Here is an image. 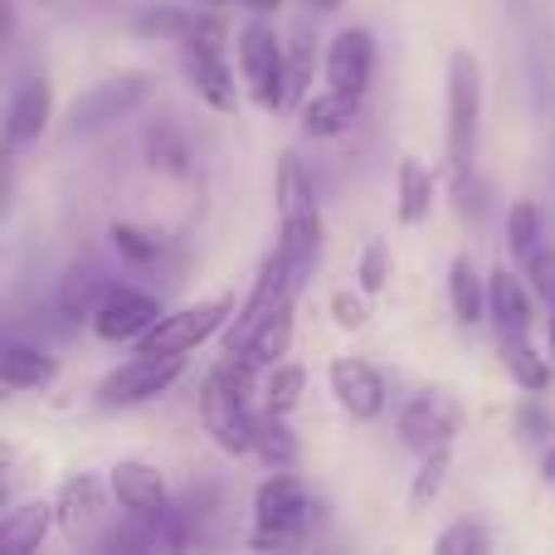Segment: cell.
Here are the masks:
<instances>
[{
	"mask_svg": "<svg viewBox=\"0 0 555 555\" xmlns=\"http://www.w3.org/2000/svg\"><path fill=\"white\" fill-rule=\"evenodd\" d=\"M249 395H254V365L234 361V356L205 380V390H201L205 429H210L215 439H220V449H230V453H254V424H259V414L249 410Z\"/></svg>",
	"mask_w": 555,
	"mask_h": 555,
	"instance_id": "cell-1",
	"label": "cell"
},
{
	"mask_svg": "<svg viewBox=\"0 0 555 555\" xmlns=\"http://www.w3.org/2000/svg\"><path fill=\"white\" fill-rule=\"evenodd\" d=\"M478 122H482V64L459 49L449 59V166L473 171L478 166Z\"/></svg>",
	"mask_w": 555,
	"mask_h": 555,
	"instance_id": "cell-2",
	"label": "cell"
},
{
	"mask_svg": "<svg viewBox=\"0 0 555 555\" xmlns=\"http://www.w3.org/2000/svg\"><path fill=\"white\" fill-rule=\"evenodd\" d=\"M240 68H244V83H249L254 103L259 107H283L293 98L287 88V64H283V44L263 20L240 29Z\"/></svg>",
	"mask_w": 555,
	"mask_h": 555,
	"instance_id": "cell-3",
	"label": "cell"
},
{
	"mask_svg": "<svg viewBox=\"0 0 555 555\" xmlns=\"http://www.w3.org/2000/svg\"><path fill=\"white\" fill-rule=\"evenodd\" d=\"M224 317H230V302H224V297L181 307V312L162 317L152 332L137 336V356H185V351H195L201 341H210V336L224 326Z\"/></svg>",
	"mask_w": 555,
	"mask_h": 555,
	"instance_id": "cell-4",
	"label": "cell"
},
{
	"mask_svg": "<svg viewBox=\"0 0 555 555\" xmlns=\"http://www.w3.org/2000/svg\"><path fill=\"white\" fill-rule=\"evenodd\" d=\"M459 420H463V410L449 390H420L400 410V443L410 453H420V459L443 453L453 443V434H459Z\"/></svg>",
	"mask_w": 555,
	"mask_h": 555,
	"instance_id": "cell-5",
	"label": "cell"
},
{
	"mask_svg": "<svg viewBox=\"0 0 555 555\" xmlns=\"http://www.w3.org/2000/svg\"><path fill=\"white\" fill-rule=\"evenodd\" d=\"M146 98V74H113L103 83L83 88L78 103L68 107V132L74 137H88V132H103L113 127L117 117H127L137 103Z\"/></svg>",
	"mask_w": 555,
	"mask_h": 555,
	"instance_id": "cell-6",
	"label": "cell"
},
{
	"mask_svg": "<svg viewBox=\"0 0 555 555\" xmlns=\"http://www.w3.org/2000/svg\"><path fill=\"white\" fill-rule=\"evenodd\" d=\"M176 375H181V356H137V361L117 365L113 375H103V385H98V404L122 410V404L156 400Z\"/></svg>",
	"mask_w": 555,
	"mask_h": 555,
	"instance_id": "cell-7",
	"label": "cell"
},
{
	"mask_svg": "<svg viewBox=\"0 0 555 555\" xmlns=\"http://www.w3.org/2000/svg\"><path fill=\"white\" fill-rule=\"evenodd\" d=\"M326 380H332L336 404H341L351 420H375V414L385 410V380L371 361H361V356H336Z\"/></svg>",
	"mask_w": 555,
	"mask_h": 555,
	"instance_id": "cell-8",
	"label": "cell"
},
{
	"mask_svg": "<svg viewBox=\"0 0 555 555\" xmlns=\"http://www.w3.org/2000/svg\"><path fill=\"white\" fill-rule=\"evenodd\" d=\"M156 322H162L156 297L137 293V287H107L103 307H98V317H93V332L103 336V341H137V336L152 332Z\"/></svg>",
	"mask_w": 555,
	"mask_h": 555,
	"instance_id": "cell-9",
	"label": "cell"
},
{
	"mask_svg": "<svg viewBox=\"0 0 555 555\" xmlns=\"http://www.w3.org/2000/svg\"><path fill=\"white\" fill-rule=\"evenodd\" d=\"M107 488H113L117 507L127 517H166V478L142 459H122L107 473Z\"/></svg>",
	"mask_w": 555,
	"mask_h": 555,
	"instance_id": "cell-10",
	"label": "cell"
},
{
	"mask_svg": "<svg viewBox=\"0 0 555 555\" xmlns=\"http://www.w3.org/2000/svg\"><path fill=\"white\" fill-rule=\"evenodd\" d=\"M307 488L302 478H293L287 468H273L269 478H263V488L254 492V517H259V527H297L307 531Z\"/></svg>",
	"mask_w": 555,
	"mask_h": 555,
	"instance_id": "cell-11",
	"label": "cell"
},
{
	"mask_svg": "<svg viewBox=\"0 0 555 555\" xmlns=\"http://www.w3.org/2000/svg\"><path fill=\"white\" fill-rule=\"evenodd\" d=\"M371 68H375V39L365 29H341L326 49V83L341 88V93H365L371 83Z\"/></svg>",
	"mask_w": 555,
	"mask_h": 555,
	"instance_id": "cell-12",
	"label": "cell"
},
{
	"mask_svg": "<svg viewBox=\"0 0 555 555\" xmlns=\"http://www.w3.org/2000/svg\"><path fill=\"white\" fill-rule=\"evenodd\" d=\"M49 113H54V88H49V78L20 83L15 98H10V107H5V142L29 146L49 127Z\"/></svg>",
	"mask_w": 555,
	"mask_h": 555,
	"instance_id": "cell-13",
	"label": "cell"
},
{
	"mask_svg": "<svg viewBox=\"0 0 555 555\" xmlns=\"http://www.w3.org/2000/svg\"><path fill=\"white\" fill-rule=\"evenodd\" d=\"M185 64H191L195 93L215 107V113H234V74L224 64V49H185Z\"/></svg>",
	"mask_w": 555,
	"mask_h": 555,
	"instance_id": "cell-14",
	"label": "cell"
},
{
	"mask_svg": "<svg viewBox=\"0 0 555 555\" xmlns=\"http://www.w3.org/2000/svg\"><path fill=\"white\" fill-rule=\"evenodd\" d=\"M287 341H293V302H283L273 317H263V326L244 341V351L234 356V361L254 365V371H269L273 361H283L287 356Z\"/></svg>",
	"mask_w": 555,
	"mask_h": 555,
	"instance_id": "cell-15",
	"label": "cell"
},
{
	"mask_svg": "<svg viewBox=\"0 0 555 555\" xmlns=\"http://www.w3.org/2000/svg\"><path fill=\"white\" fill-rule=\"evenodd\" d=\"M488 312H492V322L502 326V336H512V332H527V326H531V302H527V287H521L517 278L507 273V263H502V269L488 278Z\"/></svg>",
	"mask_w": 555,
	"mask_h": 555,
	"instance_id": "cell-16",
	"label": "cell"
},
{
	"mask_svg": "<svg viewBox=\"0 0 555 555\" xmlns=\"http://www.w3.org/2000/svg\"><path fill=\"white\" fill-rule=\"evenodd\" d=\"M356 122V93H341V88H326V93L307 98L302 103V132L307 137H341L346 127Z\"/></svg>",
	"mask_w": 555,
	"mask_h": 555,
	"instance_id": "cell-17",
	"label": "cell"
},
{
	"mask_svg": "<svg viewBox=\"0 0 555 555\" xmlns=\"http://www.w3.org/2000/svg\"><path fill=\"white\" fill-rule=\"evenodd\" d=\"M59 521H64L68 531H88L98 517H103V482L93 478V473H78V478L64 482V492H59Z\"/></svg>",
	"mask_w": 555,
	"mask_h": 555,
	"instance_id": "cell-18",
	"label": "cell"
},
{
	"mask_svg": "<svg viewBox=\"0 0 555 555\" xmlns=\"http://www.w3.org/2000/svg\"><path fill=\"white\" fill-rule=\"evenodd\" d=\"M107 278L93 273V269H68L64 283H59V312L68 317V322H93L98 307H103L107 297Z\"/></svg>",
	"mask_w": 555,
	"mask_h": 555,
	"instance_id": "cell-19",
	"label": "cell"
},
{
	"mask_svg": "<svg viewBox=\"0 0 555 555\" xmlns=\"http://www.w3.org/2000/svg\"><path fill=\"white\" fill-rule=\"evenodd\" d=\"M0 380H5V390H39V385L54 380V361L39 346L10 341L5 356H0Z\"/></svg>",
	"mask_w": 555,
	"mask_h": 555,
	"instance_id": "cell-20",
	"label": "cell"
},
{
	"mask_svg": "<svg viewBox=\"0 0 555 555\" xmlns=\"http://www.w3.org/2000/svg\"><path fill=\"white\" fill-rule=\"evenodd\" d=\"M54 517L59 512L49 507V502H20V507H10L5 527H0V541H5L10 551H39V541L49 537Z\"/></svg>",
	"mask_w": 555,
	"mask_h": 555,
	"instance_id": "cell-21",
	"label": "cell"
},
{
	"mask_svg": "<svg viewBox=\"0 0 555 555\" xmlns=\"http://www.w3.org/2000/svg\"><path fill=\"white\" fill-rule=\"evenodd\" d=\"M502 365H507V375L521 385L527 395H541L551 385V365L541 361V351L527 341V332H512L502 336Z\"/></svg>",
	"mask_w": 555,
	"mask_h": 555,
	"instance_id": "cell-22",
	"label": "cell"
},
{
	"mask_svg": "<svg viewBox=\"0 0 555 555\" xmlns=\"http://www.w3.org/2000/svg\"><path fill=\"white\" fill-rule=\"evenodd\" d=\"M449 302L463 326H478L482 312H488V283H478V269L468 259L449 263Z\"/></svg>",
	"mask_w": 555,
	"mask_h": 555,
	"instance_id": "cell-23",
	"label": "cell"
},
{
	"mask_svg": "<svg viewBox=\"0 0 555 555\" xmlns=\"http://www.w3.org/2000/svg\"><path fill=\"white\" fill-rule=\"evenodd\" d=\"M273 201H278V220H293V215L317 210V201H312V181H307L302 162H297L293 152L278 156V185H273Z\"/></svg>",
	"mask_w": 555,
	"mask_h": 555,
	"instance_id": "cell-24",
	"label": "cell"
},
{
	"mask_svg": "<svg viewBox=\"0 0 555 555\" xmlns=\"http://www.w3.org/2000/svg\"><path fill=\"white\" fill-rule=\"evenodd\" d=\"M429 205H434V176L420 156H404L400 162V220L404 224H420L429 220Z\"/></svg>",
	"mask_w": 555,
	"mask_h": 555,
	"instance_id": "cell-25",
	"label": "cell"
},
{
	"mask_svg": "<svg viewBox=\"0 0 555 555\" xmlns=\"http://www.w3.org/2000/svg\"><path fill=\"white\" fill-rule=\"evenodd\" d=\"M254 453H259L269 468H293L297 463V439L283 424V414H273V410L259 414V424H254Z\"/></svg>",
	"mask_w": 555,
	"mask_h": 555,
	"instance_id": "cell-26",
	"label": "cell"
},
{
	"mask_svg": "<svg viewBox=\"0 0 555 555\" xmlns=\"http://www.w3.org/2000/svg\"><path fill=\"white\" fill-rule=\"evenodd\" d=\"M191 25H195V15L181 5H146V10H137V20H132V29L142 39H185Z\"/></svg>",
	"mask_w": 555,
	"mask_h": 555,
	"instance_id": "cell-27",
	"label": "cell"
},
{
	"mask_svg": "<svg viewBox=\"0 0 555 555\" xmlns=\"http://www.w3.org/2000/svg\"><path fill=\"white\" fill-rule=\"evenodd\" d=\"M537 244H541V210L531 201H517L507 215V249L517 254V259H527Z\"/></svg>",
	"mask_w": 555,
	"mask_h": 555,
	"instance_id": "cell-28",
	"label": "cell"
},
{
	"mask_svg": "<svg viewBox=\"0 0 555 555\" xmlns=\"http://www.w3.org/2000/svg\"><path fill=\"white\" fill-rule=\"evenodd\" d=\"M302 385H307V375L297 371V365H273L269 385H263V410L287 414L297 400H302Z\"/></svg>",
	"mask_w": 555,
	"mask_h": 555,
	"instance_id": "cell-29",
	"label": "cell"
},
{
	"mask_svg": "<svg viewBox=\"0 0 555 555\" xmlns=\"http://www.w3.org/2000/svg\"><path fill=\"white\" fill-rule=\"evenodd\" d=\"M434 551L439 555H482V551H492V531L478 527V521H453V527L434 541Z\"/></svg>",
	"mask_w": 555,
	"mask_h": 555,
	"instance_id": "cell-30",
	"label": "cell"
},
{
	"mask_svg": "<svg viewBox=\"0 0 555 555\" xmlns=\"http://www.w3.org/2000/svg\"><path fill=\"white\" fill-rule=\"evenodd\" d=\"M107 240H113V249L122 254V259H132V263H156V259H162V244H156L152 234L132 230V224H113V230H107Z\"/></svg>",
	"mask_w": 555,
	"mask_h": 555,
	"instance_id": "cell-31",
	"label": "cell"
},
{
	"mask_svg": "<svg viewBox=\"0 0 555 555\" xmlns=\"http://www.w3.org/2000/svg\"><path fill=\"white\" fill-rule=\"evenodd\" d=\"M385 283H390V249L375 240V244H365V254H361V293L375 297V293H385Z\"/></svg>",
	"mask_w": 555,
	"mask_h": 555,
	"instance_id": "cell-32",
	"label": "cell"
},
{
	"mask_svg": "<svg viewBox=\"0 0 555 555\" xmlns=\"http://www.w3.org/2000/svg\"><path fill=\"white\" fill-rule=\"evenodd\" d=\"M443 473H449V449H443V453H429V459H424L420 478H414V492H410V502H414V507H429V502L439 498V488H443Z\"/></svg>",
	"mask_w": 555,
	"mask_h": 555,
	"instance_id": "cell-33",
	"label": "cell"
},
{
	"mask_svg": "<svg viewBox=\"0 0 555 555\" xmlns=\"http://www.w3.org/2000/svg\"><path fill=\"white\" fill-rule=\"evenodd\" d=\"M527 283L537 287V297L555 307V249H531L527 254Z\"/></svg>",
	"mask_w": 555,
	"mask_h": 555,
	"instance_id": "cell-34",
	"label": "cell"
},
{
	"mask_svg": "<svg viewBox=\"0 0 555 555\" xmlns=\"http://www.w3.org/2000/svg\"><path fill=\"white\" fill-rule=\"evenodd\" d=\"M551 424H555V414H551L541 400H527V404H521V414H517V429H521V439H546V434H551Z\"/></svg>",
	"mask_w": 555,
	"mask_h": 555,
	"instance_id": "cell-35",
	"label": "cell"
},
{
	"mask_svg": "<svg viewBox=\"0 0 555 555\" xmlns=\"http://www.w3.org/2000/svg\"><path fill=\"white\" fill-rule=\"evenodd\" d=\"M302 537L307 531H297V527H259L249 546L254 551H293V546H302Z\"/></svg>",
	"mask_w": 555,
	"mask_h": 555,
	"instance_id": "cell-36",
	"label": "cell"
},
{
	"mask_svg": "<svg viewBox=\"0 0 555 555\" xmlns=\"http://www.w3.org/2000/svg\"><path fill=\"white\" fill-rule=\"evenodd\" d=\"M332 312H336V322H341V326H365V302H361V297H351V293H336L332 297Z\"/></svg>",
	"mask_w": 555,
	"mask_h": 555,
	"instance_id": "cell-37",
	"label": "cell"
},
{
	"mask_svg": "<svg viewBox=\"0 0 555 555\" xmlns=\"http://www.w3.org/2000/svg\"><path fill=\"white\" fill-rule=\"evenodd\" d=\"M541 473H546V482H555V443H551V453H546V463H541Z\"/></svg>",
	"mask_w": 555,
	"mask_h": 555,
	"instance_id": "cell-38",
	"label": "cell"
},
{
	"mask_svg": "<svg viewBox=\"0 0 555 555\" xmlns=\"http://www.w3.org/2000/svg\"><path fill=\"white\" fill-rule=\"evenodd\" d=\"M249 5L259 10V15H269V10H278V5H283V0H249Z\"/></svg>",
	"mask_w": 555,
	"mask_h": 555,
	"instance_id": "cell-39",
	"label": "cell"
},
{
	"mask_svg": "<svg viewBox=\"0 0 555 555\" xmlns=\"http://www.w3.org/2000/svg\"><path fill=\"white\" fill-rule=\"evenodd\" d=\"M551 361H555V317H551Z\"/></svg>",
	"mask_w": 555,
	"mask_h": 555,
	"instance_id": "cell-40",
	"label": "cell"
},
{
	"mask_svg": "<svg viewBox=\"0 0 555 555\" xmlns=\"http://www.w3.org/2000/svg\"><path fill=\"white\" fill-rule=\"evenodd\" d=\"M317 5H326V10H332V5H341V0H317Z\"/></svg>",
	"mask_w": 555,
	"mask_h": 555,
	"instance_id": "cell-41",
	"label": "cell"
},
{
	"mask_svg": "<svg viewBox=\"0 0 555 555\" xmlns=\"http://www.w3.org/2000/svg\"><path fill=\"white\" fill-rule=\"evenodd\" d=\"M210 5H230V0H210Z\"/></svg>",
	"mask_w": 555,
	"mask_h": 555,
	"instance_id": "cell-42",
	"label": "cell"
}]
</instances>
